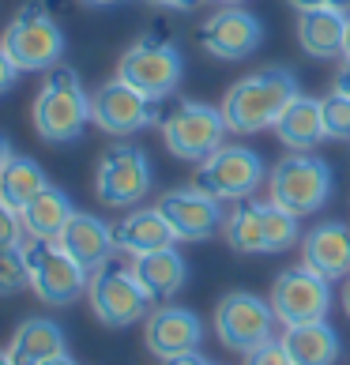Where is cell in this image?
<instances>
[{"mask_svg":"<svg viewBox=\"0 0 350 365\" xmlns=\"http://www.w3.org/2000/svg\"><path fill=\"white\" fill-rule=\"evenodd\" d=\"M298 79H294L287 68H264L252 72L245 79L226 91L222 98V117L230 132H241V136H252V132L275 128L279 117L287 113V106L298 98Z\"/></svg>","mask_w":350,"mask_h":365,"instance_id":"obj_1","label":"cell"},{"mask_svg":"<svg viewBox=\"0 0 350 365\" xmlns=\"http://www.w3.org/2000/svg\"><path fill=\"white\" fill-rule=\"evenodd\" d=\"M34 128L46 143H72L83 136L87 120H91V94L83 91L79 76L72 68H57L46 72V83L34 98Z\"/></svg>","mask_w":350,"mask_h":365,"instance_id":"obj_2","label":"cell"},{"mask_svg":"<svg viewBox=\"0 0 350 365\" xmlns=\"http://www.w3.org/2000/svg\"><path fill=\"white\" fill-rule=\"evenodd\" d=\"M0 49L19 72H49L64 57V34L49 16L46 0H26L0 34Z\"/></svg>","mask_w":350,"mask_h":365,"instance_id":"obj_3","label":"cell"},{"mask_svg":"<svg viewBox=\"0 0 350 365\" xmlns=\"http://www.w3.org/2000/svg\"><path fill=\"white\" fill-rule=\"evenodd\" d=\"M267 192H272V204L305 219V215H313L328 204L331 166L324 158L309 155V151H294L290 158H282L279 166L267 173Z\"/></svg>","mask_w":350,"mask_h":365,"instance_id":"obj_4","label":"cell"},{"mask_svg":"<svg viewBox=\"0 0 350 365\" xmlns=\"http://www.w3.org/2000/svg\"><path fill=\"white\" fill-rule=\"evenodd\" d=\"M87 297H91V309L105 328H132V324L147 320L151 313V294L140 287L132 264H117L113 256L105 260L98 272H91V287H87Z\"/></svg>","mask_w":350,"mask_h":365,"instance_id":"obj_5","label":"cell"},{"mask_svg":"<svg viewBox=\"0 0 350 365\" xmlns=\"http://www.w3.org/2000/svg\"><path fill=\"white\" fill-rule=\"evenodd\" d=\"M26 272H31V290L46 305H72L91 287V272L79 260H72L61 249V241H38L31 237L23 245Z\"/></svg>","mask_w":350,"mask_h":365,"instance_id":"obj_6","label":"cell"},{"mask_svg":"<svg viewBox=\"0 0 350 365\" xmlns=\"http://www.w3.org/2000/svg\"><path fill=\"white\" fill-rule=\"evenodd\" d=\"M230 132L222 110H211L204 102H177L163 117V140L173 158L181 162H204L222 147V136Z\"/></svg>","mask_w":350,"mask_h":365,"instance_id":"obj_7","label":"cell"},{"mask_svg":"<svg viewBox=\"0 0 350 365\" xmlns=\"http://www.w3.org/2000/svg\"><path fill=\"white\" fill-rule=\"evenodd\" d=\"M260 185H264V158L237 143H222L211 158L200 162L192 178V188L215 200H252Z\"/></svg>","mask_w":350,"mask_h":365,"instance_id":"obj_8","label":"cell"},{"mask_svg":"<svg viewBox=\"0 0 350 365\" xmlns=\"http://www.w3.org/2000/svg\"><path fill=\"white\" fill-rule=\"evenodd\" d=\"M215 331H219V343L226 350L249 354L267 339H275V309L272 302L249 290H230L215 309Z\"/></svg>","mask_w":350,"mask_h":365,"instance_id":"obj_9","label":"cell"},{"mask_svg":"<svg viewBox=\"0 0 350 365\" xmlns=\"http://www.w3.org/2000/svg\"><path fill=\"white\" fill-rule=\"evenodd\" d=\"M267 302H272L275 320L282 324V328H290V324L328 320V313H331V279L313 272L309 264L287 267V272L275 279Z\"/></svg>","mask_w":350,"mask_h":365,"instance_id":"obj_10","label":"cell"},{"mask_svg":"<svg viewBox=\"0 0 350 365\" xmlns=\"http://www.w3.org/2000/svg\"><path fill=\"white\" fill-rule=\"evenodd\" d=\"M94 192L105 207H136L151 192V162L140 147L113 143L94 173Z\"/></svg>","mask_w":350,"mask_h":365,"instance_id":"obj_11","label":"cell"},{"mask_svg":"<svg viewBox=\"0 0 350 365\" xmlns=\"http://www.w3.org/2000/svg\"><path fill=\"white\" fill-rule=\"evenodd\" d=\"M163 102L147 98L143 91L128 87L125 79H110L91 94V120L110 136H132V132L155 125L163 117Z\"/></svg>","mask_w":350,"mask_h":365,"instance_id":"obj_12","label":"cell"},{"mask_svg":"<svg viewBox=\"0 0 350 365\" xmlns=\"http://www.w3.org/2000/svg\"><path fill=\"white\" fill-rule=\"evenodd\" d=\"M181 72H185L181 53L166 42H151V38L136 42L117 64V79H125L128 87H136L147 98H158V102L177 91Z\"/></svg>","mask_w":350,"mask_h":365,"instance_id":"obj_13","label":"cell"},{"mask_svg":"<svg viewBox=\"0 0 350 365\" xmlns=\"http://www.w3.org/2000/svg\"><path fill=\"white\" fill-rule=\"evenodd\" d=\"M264 42V23L245 8H222L200 26V46L219 61H245Z\"/></svg>","mask_w":350,"mask_h":365,"instance_id":"obj_14","label":"cell"},{"mask_svg":"<svg viewBox=\"0 0 350 365\" xmlns=\"http://www.w3.org/2000/svg\"><path fill=\"white\" fill-rule=\"evenodd\" d=\"M158 211L166 215V222L173 226L177 241H207L226 222L222 200L200 192V188H173V192H166L158 200Z\"/></svg>","mask_w":350,"mask_h":365,"instance_id":"obj_15","label":"cell"},{"mask_svg":"<svg viewBox=\"0 0 350 365\" xmlns=\"http://www.w3.org/2000/svg\"><path fill=\"white\" fill-rule=\"evenodd\" d=\"M200 339H204V324L185 305H158L143 320V343L158 361L200 350Z\"/></svg>","mask_w":350,"mask_h":365,"instance_id":"obj_16","label":"cell"},{"mask_svg":"<svg viewBox=\"0 0 350 365\" xmlns=\"http://www.w3.org/2000/svg\"><path fill=\"white\" fill-rule=\"evenodd\" d=\"M302 264L324 279H346L350 275V226L346 222H320L302 237Z\"/></svg>","mask_w":350,"mask_h":365,"instance_id":"obj_17","label":"cell"},{"mask_svg":"<svg viewBox=\"0 0 350 365\" xmlns=\"http://www.w3.org/2000/svg\"><path fill=\"white\" fill-rule=\"evenodd\" d=\"M57 241H61V249L68 252L72 260H79V264L87 267V272H98V267L117 252V245H113V230L105 226L102 219L87 215V211H76L72 219H68V226L61 230Z\"/></svg>","mask_w":350,"mask_h":365,"instance_id":"obj_18","label":"cell"},{"mask_svg":"<svg viewBox=\"0 0 350 365\" xmlns=\"http://www.w3.org/2000/svg\"><path fill=\"white\" fill-rule=\"evenodd\" d=\"M173 241H177V234H173V226L166 222V215L158 207L128 211L125 219L113 226V245H117V252H128V256L170 249Z\"/></svg>","mask_w":350,"mask_h":365,"instance_id":"obj_19","label":"cell"},{"mask_svg":"<svg viewBox=\"0 0 350 365\" xmlns=\"http://www.w3.org/2000/svg\"><path fill=\"white\" fill-rule=\"evenodd\" d=\"M346 11L335 8H313V11H298V42L309 57L316 61H335L343 57L346 46Z\"/></svg>","mask_w":350,"mask_h":365,"instance_id":"obj_20","label":"cell"},{"mask_svg":"<svg viewBox=\"0 0 350 365\" xmlns=\"http://www.w3.org/2000/svg\"><path fill=\"white\" fill-rule=\"evenodd\" d=\"M282 350L290 354L294 365H335L339 361V331L328 320H313V324H290L279 335Z\"/></svg>","mask_w":350,"mask_h":365,"instance_id":"obj_21","label":"cell"},{"mask_svg":"<svg viewBox=\"0 0 350 365\" xmlns=\"http://www.w3.org/2000/svg\"><path fill=\"white\" fill-rule=\"evenodd\" d=\"M132 272H136L140 287L151 294V302H170L173 294H181L185 279H188V264L177 249H158V252H143L132 256Z\"/></svg>","mask_w":350,"mask_h":365,"instance_id":"obj_22","label":"cell"},{"mask_svg":"<svg viewBox=\"0 0 350 365\" xmlns=\"http://www.w3.org/2000/svg\"><path fill=\"white\" fill-rule=\"evenodd\" d=\"M57 354H68V346H64V331L61 324H53L46 317H31L23 320L16 335H11L8 343V358L11 365H42Z\"/></svg>","mask_w":350,"mask_h":365,"instance_id":"obj_23","label":"cell"},{"mask_svg":"<svg viewBox=\"0 0 350 365\" xmlns=\"http://www.w3.org/2000/svg\"><path fill=\"white\" fill-rule=\"evenodd\" d=\"M275 132L290 151H313L316 143H324L328 128H324V106H320V98L298 94V98L287 106V113L279 117Z\"/></svg>","mask_w":350,"mask_h":365,"instance_id":"obj_24","label":"cell"},{"mask_svg":"<svg viewBox=\"0 0 350 365\" xmlns=\"http://www.w3.org/2000/svg\"><path fill=\"white\" fill-rule=\"evenodd\" d=\"M23 230H26V237H38V241H57L61 237V230L68 226V219L76 215L72 207V200L61 192V188H53L46 185L42 192H38L31 204H26L23 211Z\"/></svg>","mask_w":350,"mask_h":365,"instance_id":"obj_25","label":"cell"},{"mask_svg":"<svg viewBox=\"0 0 350 365\" xmlns=\"http://www.w3.org/2000/svg\"><path fill=\"white\" fill-rule=\"evenodd\" d=\"M46 185L49 181H46L42 166H38L34 158H26V155H11L4 162V170H0V200H4L8 207H16V211H23Z\"/></svg>","mask_w":350,"mask_h":365,"instance_id":"obj_26","label":"cell"},{"mask_svg":"<svg viewBox=\"0 0 350 365\" xmlns=\"http://www.w3.org/2000/svg\"><path fill=\"white\" fill-rule=\"evenodd\" d=\"M222 237L234 252H267L264 245V211L257 200H237L234 211H226Z\"/></svg>","mask_w":350,"mask_h":365,"instance_id":"obj_27","label":"cell"},{"mask_svg":"<svg viewBox=\"0 0 350 365\" xmlns=\"http://www.w3.org/2000/svg\"><path fill=\"white\" fill-rule=\"evenodd\" d=\"M264 211V245L267 252H282V249H290L294 241H302V230H298V215H290L287 207H279V204H260Z\"/></svg>","mask_w":350,"mask_h":365,"instance_id":"obj_28","label":"cell"},{"mask_svg":"<svg viewBox=\"0 0 350 365\" xmlns=\"http://www.w3.org/2000/svg\"><path fill=\"white\" fill-rule=\"evenodd\" d=\"M31 287V272H26V256L23 245L0 249V297H11Z\"/></svg>","mask_w":350,"mask_h":365,"instance_id":"obj_29","label":"cell"},{"mask_svg":"<svg viewBox=\"0 0 350 365\" xmlns=\"http://www.w3.org/2000/svg\"><path fill=\"white\" fill-rule=\"evenodd\" d=\"M324 106V128L328 140H350V98L339 91H331L328 98H320Z\"/></svg>","mask_w":350,"mask_h":365,"instance_id":"obj_30","label":"cell"},{"mask_svg":"<svg viewBox=\"0 0 350 365\" xmlns=\"http://www.w3.org/2000/svg\"><path fill=\"white\" fill-rule=\"evenodd\" d=\"M23 234H26V230H23V215L0 200V249L23 245Z\"/></svg>","mask_w":350,"mask_h":365,"instance_id":"obj_31","label":"cell"},{"mask_svg":"<svg viewBox=\"0 0 350 365\" xmlns=\"http://www.w3.org/2000/svg\"><path fill=\"white\" fill-rule=\"evenodd\" d=\"M245 365H294V361H290L287 350H282L279 339H267L264 346L249 350V354H245Z\"/></svg>","mask_w":350,"mask_h":365,"instance_id":"obj_32","label":"cell"},{"mask_svg":"<svg viewBox=\"0 0 350 365\" xmlns=\"http://www.w3.org/2000/svg\"><path fill=\"white\" fill-rule=\"evenodd\" d=\"M16 79H19V68L11 64V57L4 49H0V94H8L11 87H16Z\"/></svg>","mask_w":350,"mask_h":365,"instance_id":"obj_33","label":"cell"},{"mask_svg":"<svg viewBox=\"0 0 350 365\" xmlns=\"http://www.w3.org/2000/svg\"><path fill=\"white\" fill-rule=\"evenodd\" d=\"M290 8H298V11H313V8H335V11H346L350 8V0H287Z\"/></svg>","mask_w":350,"mask_h":365,"instance_id":"obj_34","label":"cell"},{"mask_svg":"<svg viewBox=\"0 0 350 365\" xmlns=\"http://www.w3.org/2000/svg\"><path fill=\"white\" fill-rule=\"evenodd\" d=\"M163 365H211L200 350H188V354H177V358H166Z\"/></svg>","mask_w":350,"mask_h":365,"instance_id":"obj_35","label":"cell"},{"mask_svg":"<svg viewBox=\"0 0 350 365\" xmlns=\"http://www.w3.org/2000/svg\"><path fill=\"white\" fill-rule=\"evenodd\" d=\"M143 4H155V8H173V11H188V8H196L200 0H143Z\"/></svg>","mask_w":350,"mask_h":365,"instance_id":"obj_36","label":"cell"},{"mask_svg":"<svg viewBox=\"0 0 350 365\" xmlns=\"http://www.w3.org/2000/svg\"><path fill=\"white\" fill-rule=\"evenodd\" d=\"M335 91L350 98V61H346V57H343V64H339V76H335Z\"/></svg>","mask_w":350,"mask_h":365,"instance_id":"obj_37","label":"cell"},{"mask_svg":"<svg viewBox=\"0 0 350 365\" xmlns=\"http://www.w3.org/2000/svg\"><path fill=\"white\" fill-rule=\"evenodd\" d=\"M11 155H16V151H11V143H8V136H4V132H0V170H4V162H8Z\"/></svg>","mask_w":350,"mask_h":365,"instance_id":"obj_38","label":"cell"},{"mask_svg":"<svg viewBox=\"0 0 350 365\" xmlns=\"http://www.w3.org/2000/svg\"><path fill=\"white\" fill-rule=\"evenodd\" d=\"M343 313L350 317V275L343 279Z\"/></svg>","mask_w":350,"mask_h":365,"instance_id":"obj_39","label":"cell"},{"mask_svg":"<svg viewBox=\"0 0 350 365\" xmlns=\"http://www.w3.org/2000/svg\"><path fill=\"white\" fill-rule=\"evenodd\" d=\"M42 365H76L68 354H57V358H49V361H42Z\"/></svg>","mask_w":350,"mask_h":365,"instance_id":"obj_40","label":"cell"},{"mask_svg":"<svg viewBox=\"0 0 350 365\" xmlns=\"http://www.w3.org/2000/svg\"><path fill=\"white\" fill-rule=\"evenodd\" d=\"M87 4H94V8H110V4H120V0H87Z\"/></svg>","mask_w":350,"mask_h":365,"instance_id":"obj_41","label":"cell"},{"mask_svg":"<svg viewBox=\"0 0 350 365\" xmlns=\"http://www.w3.org/2000/svg\"><path fill=\"white\" fill-rule=\"evenodd\" d=\"M343 57L350 61V23H346V46H343Z\"/></svg>","mask_w":350,"mask_h":365,"instance_id":"obj_42","label":"cell"},{"mask_svg":"<svg viewBox=\"0 0 350 365\" xmlns=\"http://www.w3.org/2000/svg\"><path fill=\"white\" fill-rule=\"evenodd\" d=\"M0 365H11V358H8V350H0Z\"/></svg>","mask_w":350,"mask_h":365,"instance_id":"obj_43","label":"cell"},{"mask_svg":"<svg viewBox=\"0 0 350 365\" xmlns=\"http://www.w3.org/2000/svg\"><path fill=\"white\" fill-rule=\"evenodd\" d=\"M222 4H241V0H222Z\"/></svg>","mask_w":350,"mask_h":365,"instance_id":"obj_44","label":"cell"}]
</instances>
